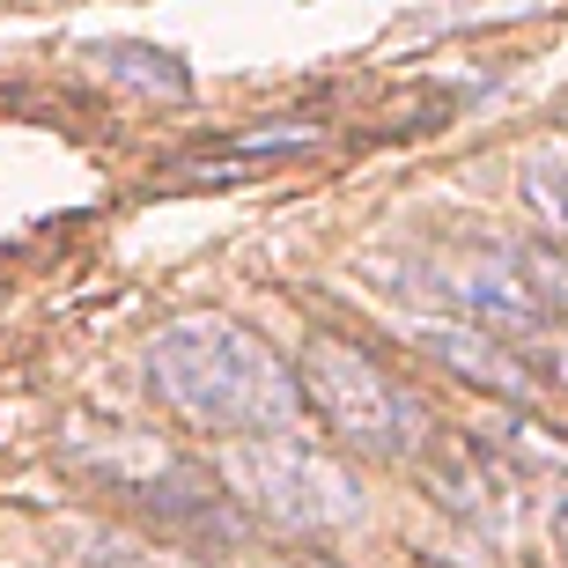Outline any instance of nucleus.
Returning a JSON list of instances; mask_svg holds the SVG:
<instances>
[{
    "label": "nucleus",
    "mask_w": 568,
    "mask_h": 568,
    "mask_svg": "<svg viewBox=\"0 0 568 568\" xmlns=\"http://www.w3.org/2000/svg\"><path fill=\"white\" fill-rule=\"evenodd\" d=\"M104 74H119V82L141 89V97H185V67L170 60V52H148V44H111Z\"/></svg>",
    "instance_id": "0eeeda50"
},
{
    "label": "nucleus",
    "mask_w": 568,
    "mask_h": 568,
    "mask_svg": "<svg viewBox=\"0 0 568 568\" xmlns=\"http://www.w3.org/2000/svg\"><path fill=\"white\" fill-rule=\"evenodd\" d=\"M443 295L465 311V325H480V333L495 339H539L554 325V303L539 295V281H531L525 252H458L436 266Z\"/></svg>",
    "instance_id": "20e7f679"
},
{
    "label": "nucleus",
    "mask_w": 568,
    "mask_h": 568,
    "mask_svg": "<svg viewBox=\"0 0 568 568\" xmlns=\"http://www.w3.org/2000/svg\"><path fill=\"white\" fill-rule=\"evenodd\" d=\"M531 355H539V362H547V369H554V377L568 384V325H547V333L531 339Z\"/></svg>",
    "instance_id": "9d476101"
},
{
    "label": "nucleus",
    "mask_w": 568,
    "mask_h": 568,
    "mask_svg": "<svg viewBox=\"0 0 568 568\" xmlns=\"http://www.w3.org/2000/svg\"><path fill=\"white\" fill-rule=\"evenodd\" d=\"M554 539H561V547H568V495H561V503H554Z\"/></svg>",
    "instance_id": "9b49d317"
},
{
    "label": "nucleus",
    "mask_w": 568,
    "mask_h": 568,
    "mask_svg": "<svg viewBox=\"0 0 568 568\" xmlns=\"http://www.w3.org/2000/svg\"><path fill=\"white\" fill-rule=\"evenodd\" d=\"M414 339H422L428 355H443L450 369H465L473 384H495V392H517V384H525V362L509 355V347H503L495 333L465 325V317L450 325V333H443V325H422V317H414Z\"/></svg>",
    "instance_id": "423d86ee"
},
{
    "label": "nucleus",
    "mask_w": 568,
    "mask_h": 568,
    "mask_svg": "<svg viewBox=\"0 0 568 568\" xmlns=\"http://www.w3.org/2000/svg\"><path fill=\"white\" fill-rule=\"evenodd\" d=\"M295 384H303V399L317 406V422L333 428L339 443L369 450V458H414L422 436H428L422 399H414L369 347H355V339H339V333H317L311 347H303Z\"/></svg>",
    "instance_id": "f03ea898"
},
{
    "label": "nucleus",
    "mask_w": 568,
    "mask_h": 568,
    "mask_svg": "<svg viewBox=\"0 0 568 568\" xmlns=\"http://www.w3.org/2000/svg\"><path fill=\"white\" fill-rule=\"evenodd\" d=\"M525 192H531V207H539V214L554 222V230L568 236V163H561V155L531 163V170H525Z\"/></svg>",
    "instance_id": "6e6552de"
},
{
    "label": "nucleus",
    "mask_w": 568,
    "mask_h": 568,
    "mask_svg": "<svg viewBox=\"0 0 568 568\" xmlns=\"http://www.w3.org/2000/svg\"><path fill=\"white\" fill-rule=\"evenodd\" d=\"M97 487L133 495V503H163V509H214V480L200 465H185L178 450H163L155 436L133 428H97V443H67Z\"/></svg>",
    "instance_id": "39448f33"
},
{
    "label": "nucleus",
    "mask_w": 568,
    "mask_h": 568,
    "mask_svg": "<svg viewBox=\"0 0 568 568\" xmlns=\"http://www.w3.org/2000/svg\"><path fill=\"white\" fill-rule=\"evenodd\" d=\"M148 384L170 414H185L192 428L230 443H266L295 436L303 422V384L295 369L236 317L192 311L170 317L163 333L148 339Z\"/></svg>",
    "instance_id": "f257e3e1"
},
{
    "label": "nucleus",
    "mask_w": 568,
    "mask_h": 568,
    "mask_svg": "<svg viewBox=\"0 0 568 568\" xmlns=\"http://www.w3.org/2000/svg\"><path fill=\"white\" fill-rule=\"evenodd\" d=\"M97 568H192L185 554H163V547H141V539H97L89 554Z\"/></svg>",
    "instance_id": "1a4fd4ad"
},
{
    "label": "nucleus",
    "mask_w": 568,
    "mask_h": 568,
    "mask_svg": "<svg viewBox=\"0 0 568 568\" xmlns=\"http://www.w3.org/2000/svg\"><path fill=\"white\" fill-rule=\"evenodd\" d=\"M222 480L236 487V503L258 509L281 531H339L362 517V487L355 473L311 443L266 436V443H236L222 458Z\"/></svg>",
    "instance_id": "7ed1b4c3"
}]
</instances>
